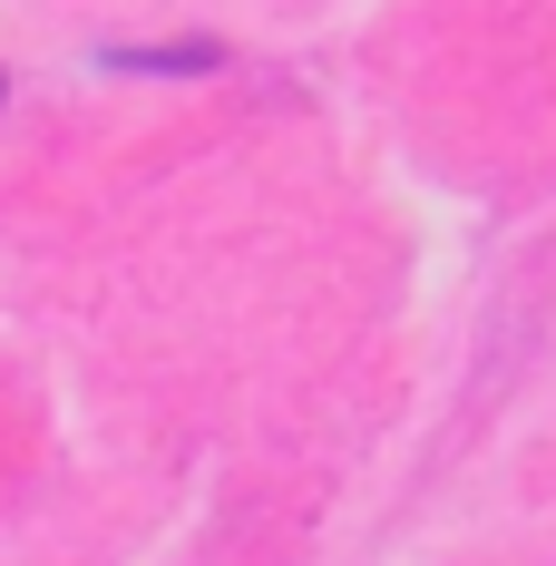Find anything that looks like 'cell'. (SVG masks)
<instances>
[{
	"mask_svg": "<svg viewBox=\"0 0 556 566\" xmlns=\"http://www.w3.org/2000/svg\"><path fill=\"white\" fill-rule=\"evenodd\" d=\"M216 40H176V50H108V69H167V78H186V69H216Z\"/></svg>",
	"mask_w": 556,
	"mask_h": 566,
	"instance_id": "cell-1",
	"label": "cell"
}]
</instances>
